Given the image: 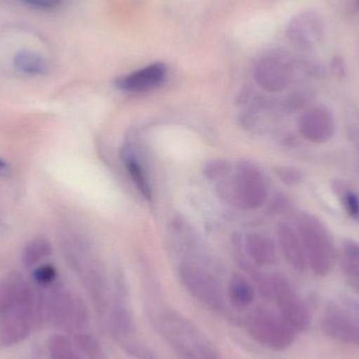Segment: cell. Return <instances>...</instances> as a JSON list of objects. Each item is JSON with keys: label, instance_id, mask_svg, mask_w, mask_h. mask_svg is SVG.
Listing matches in <instances>:
<instances>
[{"label": "cell", "instance_id": "6da1fadb", "mask_svg": "<svg viewBox=\"0 0 359 359\" xmlns=\"http://www.w3.org/2000/svg\"><path fill=\"white\" fill-rule=\"evenodd\" d=\"M154 326L179 359H223L210 339L176 310L156 314Z\"/></svg>", "mask_w": 359, "mask_h": 359}, {"label": "cell", "instance_id": "7a4b0ae2", "mask_svg": "<svg viewBox=\"0 0 359 359\" xmlns=\"http://www.w3.org/2000/svg\"><path fill=\"white\" fill-rule=\"evenodd\" d=\"M217 187L224 200L249 210L263 206L268 198L267 182L263 174L257 165L246 160L236 164L230 183H219Z\"/></svg>", "mask_w": 359, "mask_h": 359}, {"label": "cell", "instance_id": "3957f363", "mask_svg": "<svg viewBox=\"0 0 359 359\" xmlns=\"http://www.w3.org/2000/svg\"><path fill=\"white\" fill-rule=\"evenodd\" d=\"M246 327L253 341L267 349L278 352L289 349L294 343L297 334V331L280 313L266 308L253 310L247 318Z\"/></svg>", "mask_w": 359, "mask_h": 359}, {"label": "cell", "instance_id": "277c9868", "mask_svg": "<svg viewBox=\"0 0 359 359\" xmlns=\"http://www.w3.org/2000/svg\"><path fill=\"white\" fill-rule=\"evenodd\" d=\"M179 276L186 290L203 305L219 313H226L225 297L221 285L208 270L194 262H183Z\"/></svg>", "mask_w": 359, "mask_h": 359}, {"label": "cell", "instance_id": "5b68a950", "mask_svg": "<svg viewBox=\"0 0 359 359\" xmlns=\"http://www.w3.org/2000/svg\"><path fill=\"white\" fill-rule=\"evenodd\" d=\"M322 329L334 341L359 346V302L344 299L331 303L323 316Z\"/></svg>", "mask_w": 359, "mask_h": 359}, {"label": "cell", "instance_id": "8992f818", "mask_svg": "<svg viewBox=\"0 0 359 359\" xmlns=\"http://www.w3.org/2000/svg\"><path fill=\"white\" fill-rule=\"evenodd\" d=\"M37 313L33 291L0 316V349L22 343L31 334Z\"/></svg>", "mask_w": 359, "mask_h": 359}, {"label": "cell", "instance_id": "52a82bcc", "mask_svg": "<svg viewBox=\"0 0 359 359\" xmlns=\"http://www.w3.org/2000/svg\"><path fill=\"white\" fill-rule=\"evenodd\" d=\"M293 71L292 57L282 50L262 55L253 67V77L263 90L280 92L290 84Z\"/></svg>", "mask_w": 359, "mask_h": 359}, {"label": "cell", "instance_id": "ba28073f", "mask_svg": "<svg viewBox=\"0 0 359 359\" xmlns=\"http://www.w3.org/2000/svg\"><path fill=\"white\" fill-rule=\"evenodd\" d=\"M72 265L77 270L82 284L88 291L99 316L107 318L111 305V295L107 276L100 264L96 259L88 257L72 255Z\"/></svg>", "mask_w": 359, "mask_h": 359}, {"label": "cell", "instance_id": "9c48e42d", "mask_svg": "<svg viewBox=\"0 0 359 359\" xmlns=\"http://www.w3.org/2000/svg\"><path fill=\"white\" fill-rule=\"evenodd\" d=\"M272 297H274L282 318L297 332H304L309 328L311 318L308 308L301 297L293 290L288 280L283 276L271 278Z\"/></svg>", "mask_w": 359, "mask_h": 359}, {"label": "cell", "instance_id": "30bf717a", "mask_svg": "<svg viewBox=\"0 0 359 359\" xmlns=\"http://www.w3.org/2000/svg\"><path fill=\"white\" fill-rule=\"evenodd\" d=\"M326 27L322 16L316 11H304L295 15L287 25L288 39L297 48L312 50L325 38Z\"/></svg>", "mask_w": 359, "mask_h": 359}, {"label": "cell", "instance_id": "8fae6325", "mask_svg": "<svg viewBox=\"0 0 359 359\" xmlns=\"http://www.w3.org/2000/svg\"><path fill=\"white\" fill-rule=\"evenodd\" d=\"M168 76L163 63H153L116 80L115 86L126 93H145L159 88Z\"/></svg>", "mask_w": 359, "mask_h": 359}, {"label": "cell", "instance_id": "7c38bea8", "mask_svg": "<svg viewBox=\"0 0 359 359\" xmlns=\"http://www.w3.org/2000/svg\"><path fill=\"white\" fill-rule=\"evenodd\" d=\"M33 291L29 283L17 272L0 280V316L14 308L25 295Z\"/></svg>", "mask_w": 359, "mask_h": 359}, {"label": "cell", "instance_id": "4fadbf2b", "mask_svg": "<svg viewBox=\"0 0 359 359\" xmlns=\"http://www.w3.org/2000/svg\"><path fill=\"white\" fill-rule=\"evenodd\" d=\"M245 253L257 267L269 266L276 262V248L272 241L264 234L252 232L243 242Z\"/></svg>", "mask_w": 359, "mask_h": 359}, {"label": "cell", "instance_id": "5bb4252c", "mask_svg": "<svg viewBox=\"0 0 359 359\" xmlns=\"http://www.w3.org/2000/svg\"><path fill=\"white\" fill-rule=\"evenodd\" d=\"M278 242L280 248L288 263L297 271L305 269V257H304L302 244L290 226L282 224L278 228Z\"/></svg>", "mask_w": 359, "mask_h": 359}, {"label": "cell", "instance_id": "9a60e30c", "mask_svg": "<svg viewBox=\"0 0 359 359\" xmlns=\"http://www.w3.org/2000/svg\"><path fill=\"white\" fill-rule=\"evenodd\" d=\"M228 297L234 309H248L255 299V286L242 274L234 273L228 283Z\"/></svg>", "mask_w": 359, "mask_h": 359}, {"label": "cell", "instance_id": "2e32d148", "mask_svg": "<svg viewBox=\"0 0 359 359\" xmlns=\"http://www.w3.org/2000/svg\"><path fill=\"white\" fill-rule=\"evenodd\" d=\"M124 165L132 179L133 183L136 186L137 189L142 194L145 200L151 201L153 198V189H151V182L147 177V172L143 168L139 159H137L136 154L130 149H126L122 154Z\"/></svg>", "mask_w": 359, "mask_h": 359}, {"label": "cell", "instance_id": "e0dca14e", "mask_svg": "<svg viewBox=\"0 0 359 359\" xmlns=\"http://www.w3.org/2000/svg\"><path fill=\"white\" fill-rule=\"evenodd\" d=\"M14 67L27 75H44L48 72V63L41 55L32 50H20L14 57Z\"/></svg>", "mask_w": 359, "mask_h": 359}, {"label": "cell", "instance_id": "ac0fdd59", "mask_svg": "<svg viewBox=\"0 0 359 359\" xmlns=\"http://www.w3.org/2000/svg\"><path fill=\"white\" fill-rule=\"evenodd\" d=\"M52 253V245L44 238H36L25 244L21 253V262L27 268L34 266L43 261L46 257Z\"/></svg>", "mask_w": 359, "mask_h": 359}, {"label": "cell", "instance_id": "d6986e66", "mask_svg": "<svg viewBox=\"0 0 359 359\" xmlns=\"http://www.w3.org/2000/svg\"><path fill=\"white\" fill-rule=\"evenodd\" d=\"M74 346L88 359H105V351L100 341L90 333L77 332L74 337Z\"/></svg>", "mask_w": 359, "mask_h": 359}, {"label": "cell", "instance_id": "ffe728a7", "mask_svg": "<svg viewBox=\"0 0 359 359\" xmlns=\"http://www.w3.org/2000/svg\"><path fill=\"white\" fill-rule=\"evenodd\" d=\"M48 353L50 359H79L69 337L63 334H55L48 341Z\"/></svg>", "mask_w": 359, "mask_h": 359}, {"label": "cell", "instance_id": "44dd1931", "mask_svg": "<svg viewBox=\"0 0 359 359\" xmlns=\"http://www.w3.org/2000/svg\"><path fill=\"white\" fill-rule=\"evenodd\" d=\"M122 349L135 359H158L155 352L136 337L118 341Z\"/></svg>", "mask_w": 359, "mask_h": 359}, {"label": "cell", "instance_id": "7402d4cb", "mask_svg": "<svg viewBox=\"0 0 359 359\" xmlns=\"http://www.w3.org/2000/svg\"><path fill=\"white\" fill-rule=\"evenodd\" d=\"M232 166L224 159H215L207 162L203 168V175L209 181H223L229 176Z\"/></svg>", "mask_w": 359, "mask_h": 359}, {"label": "cell", "instance_id": "603a6c76", "mask_svg": "<svg viewBox=\"0 0 359 359\" xmlns=\"http://www.w3.org/2000/svg\"><path fill=\"white\" fill-rule=\"evenodd\" d=\"M347 247L345 261L343 264L344 268L348 274L359 280V248L353 243Z\"/></svg>", "mask_w": 359, "mask_h": 359}, {"label": "cell", "instance_id": "cb8c5ba5", "mask_svg": "<svg viewBox=\"0 0 359 359\" xmlns=\"http://www.w3.org/2000/svg\"><path fill=\"white\" fill-rule=\"evenodd\" d=\"M33 278L39 286L48 287L56 280L57 271L52 265L39 266L33 272Z\"/></svg>", "mask_w": 359, "mask_h": 359}, {"label": "cell", "instance_id": "d4e9b609", "mask_svg": "<svg viewBox=\"0 0 359 359\" xmlns=\"http://www.w3.org/2000/svg\"><path fill=\"white\" fill-rule=\"evenodd\" d=\"M276 174H278V177L282 179L283 182H285L286 184H289V185L297 184V182L299 181V179H301L299 172H297V170H292V168H278Z\"/></svg>", "mask_w": 359, "mask_h": 359}, {"label": "cell", "instance_id": "484cf974", "mask_svg": "<svg viewBox=\"0 0 359 359\" xmlns=\"http://www.w3.org/2000/svg\"><path fill=\"white\" fill-rule=\"evenodd\" d=\"M346 206L351 215H359V201L358 196L352 192L346 194Z\"/></svg>", "mask_w": 359, "mask_h": 359}, {"label": "cell", "instance_id": "4316f807", "mask_svg": "<svg viewBox=\"0 0 359 359\" xmlns=\"http://www.w3.org/2000/svg\"><path fill=\"white\" fill-rule=\"evenodd\" d=\"M25 1L29 2V4L37 6V8H53L59 6L61 0H25Z\"/></svg>", "mask_w": 359, "mask_h": 359}, {"label": "cell", "instance_id": "83f0119b", "mask_svg": "<svg viewBox=\"0 0 359 359\" xmlns=\"http://www.w3.org/2000/svg\"><path fill=\"white\" fill-rule=\"evenodd\" d=\"M331 67H332L333 72L337 75L344 76L346 73V65L344 62L343 58L339 56L333 57L332 62H331Z\"/></svg>", "mask_w": 359, "mask_h": 359}, {"label": "cell", "instance_id": "f1b7e54d", "mask_svg": "<svg viewBox=\"0 0 359 359\" xmlns=\"http://www.w3.org/2000/svg\"><path fill=\"white\" fill-rule=\"evenodd\" d=\"M10 165L4 160L0 159V177H8L10 176Z\"/></svg>", "mask_w": 359, "mask_h": 359}, {"label": "cell", "instance_id": "f546056e", "mask_svg": "<svg viewBox=\"0 0 359 359\" xmlns=\"http://www.w3.org/2000/svg\"><path fill=\"white\" fill-rule=\"evenodd\" d=\"M354 286H355L356 290H358L359 292V282L356 283V284L354 285Z\"/></svg>", "mask_w": 359, "mask_h": 359}, {"label": "cell", "instance_id": "4dcf8cb0", "mask_svg": "<svg viewBox=\"0 0 359 359\" xmlns=\"http://www.w3.org/2000/svg\"><path fill=\"white\" fill-rule=\"evenodd\" d=\"M354 4H356V6L359 8V0H353Z\"/></svg>", "mask_w": 359, "mask_h": 359}, {"label": "cell", "instance_id": "1f68e13d", "mask_svg": "<svg viewBox=\"0 0 359 359\" xmlns=\"http://www.w3.org/2000/svg\"><path fill=\"white\" fill-rule=\"evenodd\" d=\"M79 359H82L81 358H80Z\"/></svg>", "mask_w": 359, "mask_h": 359}]
</instances>
